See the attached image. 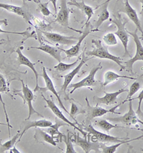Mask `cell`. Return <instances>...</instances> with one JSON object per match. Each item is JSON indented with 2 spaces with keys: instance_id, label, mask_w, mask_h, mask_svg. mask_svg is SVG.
<instances>
[{
  "instance_id": "26",
  "label": "cell",
  "mask_w": 143,
  "mask_h": 153,
  "mask_svg": "<svg viewBox=\"0 0 143 153\" xmlns=\"http://www.w3.org/2000/svg\"><path fill=\"white\" fill-rule=\"evenodd\" d=\"M142 137H143V134L141 135L140 137H137V138H134V139H132V140H125L123 142H118V143H114V145H112L111 146H107L105 144L102 143V144H100V149H102L101 152L103 153H114V152H116V151H117L118 147H119L120 145H123V144H127V143H129V142H130L135 141V140H139V139H141Z\"/></svg>"
},
{
  "instance_id": "33",
  "label": "cell",
  "mask_w": 143,
  "mask_h": 153,
  "mask_svg": "<svg viewBox=\"0 0 143 153\" xmlns=\"http://www.w3.org/2000/svg\"><path fill=\"white\" fill-rule=\"evenodd\" d=\"M140 88H141V84L138 82V81H135V82L132 83L131 86H130V90H128V97H127L126 99H125V101H122V104H124L125 102L128 101L129 99H131L132 96L135 95V94L137 93L139 89H140Z\"/></svg>"
},
{
  "instance_id": "29",
  "label": "cell",
  "mask_w": 143,
  "mask_h": 153,
  "mask_svg": "<svg viewBox=\"0 0 143 153\" xmlns=\"http://www.w3.org/2000/svg\"><path fill=\"white\" fill-rule=\"evenodd\" d=\"M35 135H37V138L42 139V141L47 142L53 146H56V142L54 140V138L52 135H50L48 133H46L45 131H42L40 127L36 128V133ZM37 139V138H36Z\"/></svg>"
},
{
  "instance_id": "39",
  "label": "cell",
  "mask_w": 143,
  "mask_h": 153,
  "mask_svg": "<svg viewBox=\"0 0 143 153\" xmlns=\"http://www.w3.org/2000/svg\"><path fill=\"white\" fill-rule=\"evenodd\" d=\"M49 2H51L52 4H53V6H54V12H57V8H56V1H57V0H49Z\"/></svg>"
},
{
  "instance_id": "25",
  "label": "cell",
  "mask_w": 143,
  "mask_h": 153,
  "mask_svg": "<svg viewBox=\"0 0 143 153\" xmlns=\"http://www.w3.org/2000/svg\"><path fill=\"white\" fill-rule=\"evenodd\" d=\"M67 4L70 5V6H75L77 7V8H79L81 11L84 12L86 16L87 17V21H86V23L89 22V19H91V17H92V15H94V10H93L92 7H89V5H87L84 3V0H82L81 1H77L75 2H72V1H70V2L67 3Z\"/></svg>"
},
{
  "instance_id": "16",
  "label": "cell",
  "mask_w": 143,
  "mask_h": 153,
  "mask_svg": "<svg viewBox=\"0 0 143 153\" xmlns=\"http://www.w3.org/2000/svg\"><path fill=\"white\" fill-rule=\"evenodd\" d=\"M16 53H17V55H18V57H17V60H18L19 65H25V66L28 67L29 68H30L31 71L34 74L35 79H36V86H35V88L33 91L40 92V88H41V87H40V86H39V84H38V79H39V76H40V75H39L36 69H35L34 65L36 63H32V62L31 60L27 58V57H26L25 56H24V55L22 53V51H21L20 48H18L17 49Z\"/></svg>"
},
{
  "instance_id": "34",
  "label": "cell",
  "mask_w": 143,
  "mask_h": 153,
  "mask_svg": "<svg viewBox=\"0 0 143 153\" xmlns=\"http://www.w3.org/2000/svg\"><path fill=\"white\" fill-rule=\"evenodd\" d=\"M103 41L105 42L106 45L108 46L116 45L118 44L117 39L114 33H109L104 35Z\"/></svg>"
},
{
  "instance_id": "11",
  "label": "cell",
  "mask_w": 143,
  "mask_h": 153,
  "mask_svg": "<svg viewBox=\"0 0 143 153\" xmlns=\"http://www.w3.org/2000/svg\"><path fill=\"white\" fill-rule=\"evenodd\" d=\"M42 99H43L45 101L46 104H47V106H48V108L51 110V111L53 112V114H54L55 115V116L57 117L58 119H59V120H60L63 121V122H65V123L67 124L68 125L71 126V127H73L74 129H77V130L79 131V132L82 133V134H83V136H84V138L87 137V133L84 132V131H83L82 129H81V128H79V127H77V126H76L75 124L72 123L71 121L69 120L67 118V117H65L64 114H63V113H62V112L61 110L57 107V106H56V105L54 104V103L53 102L52 100H49V99H47L45 97H43V96H42Z\"/></svg>"
},
{
  "instance_id": "45",
  "label": "cell",
  "mask_w": 143,
  "mask_h": 153,
  "mask_svg": "<svg viewBox=\"0 0 143 153\" xmlns=\"http://www.w3.org/2000/svg\"><path fill=\"white\" fill-rule=\"evenodd\" d=\"M70 1H71L72 2H75V1H76V0H70Z\"/></svg>"
},
{
  "instance_id": "30",
  "label": "cell",
  "mask_w": 143,
  "mask_h": 153,
  "mask_svg": "<svg viewBox=\"0 0 143 153\" xmlns=\"http://www.w3.org/2000/svg\"><path fill=\"white\" fill-rule=\"evenodd\" d=\"M95 125L97 127L103 130L105 132L109 134V131L111 129H114V128H120V127H118L117 125H114V124H112L109 122H107V120H98L95 121Z\"/></svg>"
},
{
  "instance_id": "19",
  "label": "cell",
  "mask_w": 143,
  "mask_h": 153,
  "mask_svg": "<svg viewBox=\"0 0 143 153\" xmlns=\"http://www.w3.org/2000/svg\"><path fill=\"white\" fill-rule=\"evenodd\" d=\"M0 8H2L7 11L12 12V13L15 14V15L20 16L24 18L25 20L29 24H32L30 19L32 18L29 12L26 11L22 7L16 6V5L4 4V3H0Z\"/></svg>"
},
{
  "instance_id": "44",
  "label": "cell",
  "mask_w": 143,
  "mask_h": 153,
  "mask_svg": "<svg viewBox=\"0 0 143 153\" xmlns=\"http://www.w3.org/2000/svg\"><path fill=\"white\" fill-rule=\"evenodd\" d=\"M0 125H4V126H7V124H4V123H1V122H0Z\"/></svg>"
},
{
  "instance_id": "27",
  "label": "cell",
  "mask_w": 143,
  "mask_h": 153,
  "mask_svg": "<svg viewBox=\"0 0 143 153\" xmlns=\"http://www.w3.org/2000/svg\"><path fill=\"white\" fill-rule=\"evenodd\" d=\"M20 131H18L17 132V134L13 137L11 138L10 140H8L6 142H4V144H1L0 142V153L7 152V151L10 150L14 146L17 145V143L18 142L19 137H20Z\"/></svg>"
},
{
  "instance_id": "46",
  "label": "cell",
  "mask_w": 143,
  "mask_h": 153,
  "mask_svg": "<svg viewBox=\"0 0 143 153\" xmlns=\"http://www.w3.org/2000/svg\"><path fill=\"white\" fill-rule=\"evenodd\" d=\"M92 1H98H98H100V0H92Z\"/></svg>"
},
{
  "instance_id": "41",
  "label": "cell",
  "mask_w": 143,
  "mask_h": 153,
  "mask_svg": "<svg viewBox=\"0 0 143 153\" xmlns=\"http://www.w3.org/2000/svg\"><path fill=\"white\" fill-rule=\"evenodd\" d=\"M139 2L141 3V4H142V7H141V12H140V15L142 16V17L143 18V0H139Z\"/></svg>"
},
{
  "instance_id": "31",
  "label": "cell",
  "mask_w": 143,
  "mask_h": 153,
  "mask_svg": "<svg viewBox=\"0 0 143 153\" xmlns=\"http://www.w3.org/2000/svg\"><path fill=\"white\" fill-rule=\"evenodd\" d=\"M79 60V58H77V60H76L75 61L72 63H62V62H59L57 65L54 67V68L59 73L65 72V71H67L71 70V69L73 68L75 65H77V64H78Z\"/></svg>"
},
{
  "instance_id": "6",
  "label": "cell",
  "mask_w": 143,
  "mask_h": 153,
  "mask_svg": "<svg viewBox=\"0 0 143 153\" xmlns=\"http://www.w3.org/2000/svg\"><path fill=\"white\" fill-rule=\"evenodd\" d=\"M129 108L128 111L123 116L114 118H107V120L111 121L114 123H122L125 125H136L137 123H140L143 125V122L139 120L137 117V113L134 111L132 108V103L131 100H129Z\"/></svg>"
},
{
  "instance_id": "17",
  "label": "cell",
  "mask_w": 143,
  "mask_h": 153,
  "mask_svg": "<svg viewBox=\"0 0 143 153\" xmlns=\"http://www.w3.org/2000/svg\"><path fill=\"white\" fill-rule=\"evenodd\" d=\"M124 92H128V90H127L126 88H121L117 91L112 92V93H106L105 92V95L102 97H94L93 102L96 104V106H99L100 104L109 106V105L114 104L117 100L118 96Z\"/></svg>"
},
{
  "instance_id": "20",
  "label": "cell",
  "mask_w": 143,
  "mask_h": 153,
  "mask_svg": "<svg viewBox=\"0 0 143 153\" xmlns=\"http://www.w3.org/2000/svg\"><path fill=\"white\" fill-rule=\"evenodd\" d=\"M123 12L126 14L129 17V19L132 21L134 24L135 25L137 29L140 31L141 34H142L143 37V30L142 29V26L140 24V20H139L138 15H137V12L135 9L132 7V6L130 5V2H129V0H125V4H124V8H123Z\"/></svg>"
},
{
  "instance_id": "3",
  "label": "cell",
  "mask_w": 143,
  "mask_h": 153,
  "mask_svg": "<svg viewBox=\"0 0 143 153\" xmlns=\"http://www.w3.org/2000/svg\"><path fill=\"white\" fill-rule=\"evenodd\" d=\"M137 32H138V30H137V28H136L134 32L128 31L129 35H130L132 37H133V40L134 41H135L136 45V53L135 56H134L133 58H130V60L125 62V65H126L125 68L128 69V72H130V74L132 75H134V64H135L137 61H138V60L143 61V45L142 44V42H141L140 40V38H139L138 35H137Z\"/></svg>"
},
{
  "instance_id": "40",
  "label": "cell",
  "mask_w": 143,
  "mask_h": 153,
  "mask_svg": "<svg viewBox=\"0 0 143 153\" xmlns=\"http://www.w3.org/2000/svg\"><path fill=\"white\" fill-rule=\"evenodd\" d=\"M9 152H18L19 153L20 152H19V151H18V150H17V148H16V145H15L11 149H10V151H9Z\"/></svg>"
},
{
  "instance_id": "1",
  "label": "cell",
  "mask_w": 143,
  "mask_h": 153,
  "mask_svg": "<svg viewBox=\"0 0 143 153\" xmlns=\"http://www.w3.org/2000/svg\"><path fill=\"white\" fill-rule=\"evenodd\" d=\"M92 43L93 45V50L90 51H87L85 55L88 57H95V58H100V59H106L112 60L115 63H117L120 67V71L124 70L125 67L123 65V62L122 61L120 57H118L111 54L108 50L102 44L101 40H92Z\"/></svg>"
},
{
  "instance_id": "2",
  "label": "cell",
  "mask_w": 143,
  "mask_h": 153,
  "mask_svg": "<svg viewBox=\"0 0 143 153\" xmlns=\"http://www.w3.org/2000/svg\"><path fill=\"white\" fill-rule=\"evenodd\" d=\"M84 129L87 131L88 134L87 137L89 138V140L91 139L92 142H99L100 143L104 144H114L123 142L124 140H126V139L113 137L112 135L107 134V133H103L101 132V131H99L96 130L90 124L84 127Z\"/></svg>"
},
{
  "instance_id": "23",
  "label": "cell",
  "mask_w": 143,
  "mask_h": 153,
  "mask_svg": "<svg viewBox=\"0 0 143 153\" xmlns=\"http://www.w3.org/2000/svg\"><path fill=\"white\" fill-rule=\"evenodd\" d=\"M109 1H110V0H107L106 2H105L102 5L101 9H100V14H99L98 15V18L96 21H95V28H96L97 31H99V27L102 25V23L105 22V21L109 19V12L108 11V10H107Z\"/></svg>"
},
{
  "instance_id": "5",
  "label": "cell",
  "mask_w": 143,
  "mask_h": 153,
  "mask_svg": "<svg viewBox=\"0 0 143 153\" xmlns=\"http://www.w3.org/2000/svg\"><path fill=\"white\" fill-rule=\"evenodd\" d=\"M21 83H22V94L19 93H14L15 95H18L20 97H22L23 99V101H24V104H26L28 105V108H29V115H28V117L25 120H29V119L31 118V117L34 114H37L39 115L40 117H43V116L40 114L37 111L34 109V108L32 106V101L34 100V91H32L30 88L28 87L26 84H25L23 80H20Z\"/></svg>"
},
{
  "instance_id": "43",
  "label": "cell",
  "mask_w": 143,
  "mask_h": 153,
  "mask_svg": "<svg viewBox=\"0 0 143 153\" xmlns=\"http://www.w3.org/2000/svg\"><path fill=\"white\" fill-rule=\"evenodd\" d=\"M5 43V40H4V39H1L0 40V45H3V44Z\"/></svg>"
},
{
  "instance_id": "4",
  "label": "cell",
  "mask_w": 143,
  "mask_h": 153,
  "mask_svg": "<svg viewBox=\"0 0 143 153\" xmlns=\"http://www.w3.org/2000/svg\"><path fill=\"white\" fill-rule=\"evenodd\" d=\"M110 21L112 23H114L117 27V30L114 33V35H117L119 37L120 40L123 47H124L125 51L124 56H125L126 55H129L130 56V53L128 52V43L130 36H129L128 31L126 30V28H125V25H126L127 21L125 22H122L120 13H118L117 17H114V19H110Z\"/></svg>"
},
{
  "instance_id": "38",
  "label": "cell",
  "mask_w": 143,
  "mask_h": 153,
  "mask_svg": "<svg viewBox=\"0 0 143 153\" xmlns=\"http://www.w3.org/2000/svg\"><path fill=\"white\" fill-rule=\"evenodd\" d=\"M136 99H137V100L139 101V102H138V107H137V112H136V113H137V114L140 115V114H142V111H141V104H142V101H143V88H142V91H140V93L139 94V95L137 96V97H136V98H132V99H129V100L133 101V100H136Z\"/></svg>"
},
{
  "instance_id": "22",
  "label": "cell",
  "mask_w": 143,
  "mask_h": 153,
  "mask_svg": "<svg viewBox=\"0 0 143 153\" xmlns=\"http://www.w3.org/2000/svg\"><path fill=\"white\" fill-rule=\"evenodd\" d=\"M25 121V125L24 127V129L21 132L20 137L18 140V142L20 141L21 138L22 137L23 135L26 132L28 129H31V128H47L49 127L52 125V122L49 120H36V121H29V120H24Z\"/></svg>"
},
{
  "instance_id": "8",
  "label": "cell",
  "mask_w": 143,
  "mask_h": 153,
  "mask_svg": "<svg viewBox=\"0 0 143 153\" xmlns=\"http://www.w3.org/2000/svg\"><path fill=\"white\" fill-rule=\"evenodd\" d=\"M86 101H87V122L90 121L93 119L97 118V117H101L104 115L106 114L107 113H112V114H121L120 112H117L115 111L116 108H117L120 106L121 104H122V102L121 104H119L117 106H114L112 108H109V109H105V108L100 107L99 106H92L88 102L87 98H86Z\"/></svg>"
},
{
  "instance_id": "42",
  "label": "cell",
  "mask_w": 143,
  "mask_h": 153,
  "mask_svg": "<svg viewBox=\"0 0 143 153\" xmlns=\"http://www.w3.org/2000/svg\"><path fill=\"white\" fill-rule=\"evenodd\" d=\"M22 1H23V3H24V4H25V2H26V1H34V2L37 4L40 0H22Z\"/></svg>"
},
{
  "instance_id": "28",
  "label": "cell",
  "mask_w": 143,
  "mask_h": 153,
  "mask_svg": "<svg viewBox=\"0 0 143 153\" xmlns=\"http://www.w3.org/2000/svg\"><path fill=\"white\" fill-rule=\"evenodd\" d=\"M67 123H65V122L61 120L60 121H58L57 119H56V123L54 124H52L51 127H49V129H47V131L48 132V134H49L50 135H52L53 137H59L60 138L64 137L65 135L62 134L60 131H59V128L61 127L62 126H65L67 125Z\"/></svg>"
},
{
  "instance_id": "13",
  "label": "cell",
  "mask_w": 143,
  "mask_h": 153,
  "mask_svg": "<svg viewBox=\"0 0 143 153\" xmlns=\"http://www.w3.org/2000/svg\"><path fill=\"white\" fill-rule=\"evenodd\" d=\"M70 13V10L68 8L67 2L66 0H60V9H59V11L58 12L57 15H56L55 21L56 22L59 23L60 25L65 27L69 28V29L73 30V31L77 32V33H82L81 31L73 29V28L70 27V25H69Z\"/></svg>"
},
{
  "instance_id": "14",
  "label": "cell",
  "mask_w": 143,
  "mask_h": 153,
  "mask_svg": "<svg viewBox=\"0 0 143 153\" xmlns=\"http://www.w3.org/2000/svg\"><path fill=\"white\" fill-rule=\"evenodd\" d=\"M42 34L47 37L50 42L54 43H58L60 45H72L75 43V40H77V37L72 36H65L60 34L55 33H49V32H42Z\"/></svg>"
},
{
  "instance_id": "9",
  "label": "cell",
  "mask_w": 143,
  "mask_h": 153,
  "mask_svg": "<svg viewBox=\"0 0 143 153\" xmlns=\"http://www.w3.org/2000/svg\"><path fill=\"white\" fill-rule=\"evenodd\" d=\"M73 142L77 146L82 148L85 153H89L91 151L94 150L96 152H100V142H90L89 138H82L79 136V133L74 135Z\"/></svg>"
},
{
  "instance_id": "24",
  "label": "cell",
  "mask_w": 143,
  "mask_h": 153,
  "mask_svg": "<svg viewBox=\"0 0 143 153\" xmlns=\"http://www.w3.org/2000/svg\"><path fill=\"white\" fill-rule=\"evenodd\" d=\"M120 79H127L130 80H137V78L131 77V76H121L116 73L113 72L112 71H108L105 73L104 74V83L103 86H105L109 84V83L114 82L117 80Z\"/></svg>"
},
{
  "instance_id": "36",
  "label": "cell",
  "mask_w": 143,
  "mask_h": 153,
  "mask_svg": "<svg viewBox=\"0 0 143 153\" xmlns=\"http://www.w3.org/2000/svg\"><path fill=\"white\" fill-rule=\"evenodd\" d=\"M49 3V1L45 3H42L40 1L37 3L38 7L37 9V11H40L42 15L45 16V17H48V16H49L51 14H52V12H50V10H49L48 8Z\"/></svg>"
},
{
  "instance_id": "18",
  "label": "cell",
  "mask_w": 143,
  "mask_h": 153,
  "mask_svg": "<svg viewBox=\"0 0 143 153\" xmlns=\"http://www.w3.org/2000/svg\"><path fill=\"white\" fill-rule=\"evenodd\" d=\"M42 78H43L44 81H45L46 86H45V88H41L40 92H41V91H45V92L46 91H49L52 92V93L54 95V97L56 98V99H57L58 102H59V105H60V107L62 108V109L64 110L65 111H66V113H67V114H70L69 111L66 109V108H65L64 104H62V100H61L60 97H59V94H58L57 92H56L55 88H54V83H53L52 79H50V77L49 76V75L47 74V71H46L45 67H44V66L42 67Z\"/></svg>"
},
{
  "instance_id": "15",
  "label": "cell",
  "mask_w": 143,
  "mask_h": 153,
  "mask_svg": "<svg viewBox=\"0 0 143 153\" xmlns=\"http://www.w3.org/2000/svg\"><path fill=\"white\" fill-rule=\"evenodd\" d=\"M7 94L8 95H10L12 99H14V97L10 93V83L7 81V79H5L4 76L2 74H0V101L1 102V104L3 105V108H4V111L5 114V118H6V122L7 124L8 127V131H9V137H11V133H10V129L12 128V127L10 125V120H9L7 112L6 106H5V104L2 99V97H1V94Z\"/></svg>"
},
{
  "instance_id": "21",
  "label": "cell",
  "mask_w": 143,
  "mask_h": 153,
  "mask_svg": "<svg viewBox=\"0 0 143 153\" xmlns=\"http://www.w3.org/2000/svg\"><path fill=\"white\" fill-rule=\"evenodd\" d=\"M29 49H37L40 50V51H43L47 54H49V56H51L52 58H54V59L57 60L58 62H62V49L59 48L57 47H54V46H52L49 45H47V44H42L41 45L39 46V47H32L29 48Z\"/></svg>"
},
{
  "instance_id": "10",
  "label": "cell",
  "mask_w": 143,
  "mask_h": 153,
  "mask_svg": "<svg viewBox=\"0 0 143 153\" xmlns=\"http://www.w3.org/2000/svg\"><path fill=\"white\" fill-rule=\"evenodd\" d=\"M92 58H93V57H89H89L86 56L85 49L83 51L82 58H81V60H80V62H79V63H78L77 66L76 67L75 69H73L71 72H70L68 74H67L66 76H65L64 83H63L62 86V87H61V91L62 92L63 94H65V92H66V91H67V88H68L69 86H70V84L71 83L72 81L73 80L74 78H75V76L79 72V71H80V69L82 68V67L83 66V65L87 63L88 60L92 59Z\"/></svg>"
},
{
  "instance_id": "37",
  "label": "cell",
  "mask_w": 143,
  "mask_h": 153,
  "mask_svg": "<svg viewBox=\"0 0 143 153\" xmlns=\"http://www.w3.org/2000/svg\"><path fill=\"white\" fill-rule=\"evenodd\" d=\"M84 113H85V111H84V110L81 111V110L78 108V106L76 105L75 103H74V102L72 103L71 110H70V115L74 120L77 122V120H76V119L75 118V116H77V115L79 114H84Z\"/></svg>"
},
{
  "instance_id": "7",
  "label": "cell",
  "mask_w": 143,
  "mask_h": 153,
  "mask_svg": "<svg viewBox=\"0 0 143 153\" xmlns=\"http://www.w3.org/2000/svg\"><path fill=\"white\" fill-rule=\"evenodd\" d=\"M102 68L101 63H99L98 65L95 66L94 68H92V70L89 72V74L87 77L84 79L81 80L80 81L75 83H70L69 88H72V90L70 92V94H73L75 90L78 89V88H83V87H91L94 86L96 84L97 81L95 80V75H96L97 72L101 69Z\"/></svg>"
},
{
  "instance_id": "32",
  "label": "cell",
  "mask_w": 143,
  "mask_h": 153,
  "mask_svg": "<svg viewBox=\"0 0 143 153\" xmlns=\"http://www.w3.org/2000/svg\"><path fill=\"white\" fill-rule=\"evenodd\" d=\"M2 24H4L5 26L8 25V20L7 19H3L0 20V33H4V34H13V35H22V36L24 37V38L27 39L28 37H32V33H28V31L26 32H12V31H6V30H4L1 29V25Z\"/></svg>"
},
{
  "instance_id": "35",
  "label": "cell",
  "mask_w": 143,
  "mask_h": 153,
  "mask_svg": "<svg viewBox=\"0 0 143 153\" xmlns=\"http://www.w3.org/2000/svg\"><path fill=\"white\" fill-rule=\"evenodd\" d=\"M63 138H64L65 145H66V151H65V152L66 153L77 152L75 150V148H74V145L72 142V137L70 136V131H68L67 135V136H65Z\"/></svg>"
},
{
  "instance_id": "12",
  "label": "cell",
  "mask_w": 143,
  "mask_h": 153,
  "mask_svg": "<svg viewBox=\"0 0 143 153\" xmlns=\"http://www.w3.org/2000/svg\"><path fill=\"white\" fill-rule=\"evenodd\" d=\"M91 30H90V25H89V22L86 23V27L84 28V32H82V35H81L80 37H78L77 39V43L75 44V45L72 46L71 48L68 50H64L62 49V51H63L67 58L70 59V58H73V57L78 56V55L80 53L81 49H82V43L83 40L85 39V37L90 33Z\"/></svg>"
}]
</instances>
